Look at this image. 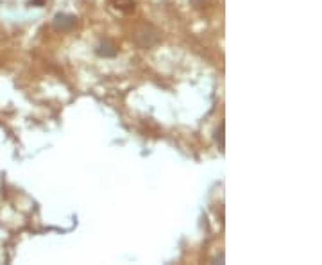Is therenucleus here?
I'll use <instances>...</instances> for the list:
<instances>
[{
    "label": "nucleus",
    "instance_id": "nucleus-1",
    "mask_svg": "<svg viewBox=\"0 0 322 265\" xmlns=\"http://www.w3.org/2000/svg\"><path fill=\"white\" fill-rule=\"evenodd\" d=\"M133 38H135L136 45L141 49H152L161 42V33L150 23H140V25H136Z\"/></svg>",
    "mask_w": 322,
    "mask_h": 265
},
{
    "label": "nucleus",
    "instance_id": "nucleus-2",
    "mask_svg": "<svg viewBox=\"0 0 322 265\" xmlns=\"http://www.w3.org/2000/svg\"><path fill=\"white\" fill-rule=\"evenodd\" d=\"M77 25V18L72 14H57L54 18V29L56 31H70Z\"/></svg>",
    "mask_w": 322,
    "mask_h": 265
},
{
    "label": "nucleus",
    "instance_id": "nucleus-3",
    "mask_svg": "<svg viewBox=\"0 0 322 265\" xmlns=\"http://www.w3.org/2000/svg\"><path fill=\"white\" fill-rule=\"evenodd\" d=\"M117 52L118 51H117V47H115V43H111L109 40H102L97 47V54H100V56H104V57L117 56Z\"/></svg>",
    "mask_w": 322,
    "mask_h": 265
},
{
    "label": "nucleus",
    "instance_id": "nucleus-4",
    "mask_svg": "<svg viewBox=\"0 0 322 265\" xmlns=\"http://www.w3.org/2000/svg\"><path fill=\"white\" fill-rule=\"evenodd\" d=\"M111 4L115 9H120V11H124V13L135 11V2H133V0H111Z\"/></svg>",
    "mask_w": 322,
    "mask_h": 265
},
{
    "label": "nucleus",
    "instance_id": "nucleus-5",
    "mask_svg": "<svg viewBox=\"0 0 322 265\" xmlns=\"http://www.w3.org/2000/svg\"><path fill=\"white\" fill-rule=\"evenodd\" d=\"M217 144H219L220 151L224 153V124H220L219 131H217Z\"/></svg>",
    "mask_w": 322,
    "mask_h": 265
},
{
    "label": "nucleus",
    "instance_id": "nucleus-6",
    "mask_svg": "<svg viewBox=\"0 0 322 265\" xmlns=\"http://www.w3.org/2000/svg\"><path fill=\"white\" fill-rule=\"evenodd\" d=\"M193 4H195V7H202L204 4H208V2H211V0H191Z\"/></svg>",
    "mask_w": 322,
    "mask_h": 265
}]
</instances>
